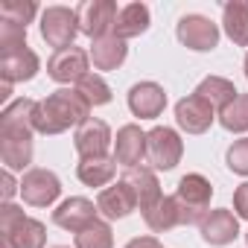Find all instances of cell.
<instances>
[{
  "instance_id": "obj_1",
  "label": "cell",
  "mask_w": 248,
  "mask_h": 248,
  "mask_svg": "<svg viewBox=\"0 0 248 248\" xmlns=\"http://www.w3.org/2000/svg\"><path fill=\"white\" fill-rule=\"evenodd\" d=\"M91 117V105L76 88H59L47 93L32 114V126L38 135H62L67 129H79Z\"/></svg>"
},
{
  "instance_id": "obj_8",
  "label": "cell",
  "mask_w": 248,
  "mask_h": 248,
  "mask_svg": "<svg viewBox=\"0 0 248 248\" xmlns=\"http://www.w3.org/2000/svg\"><path fill=\"white\" fill-rule=\"evenodd\" d=\"M175 35L193 53H210L219 47V27L204 15H184L175 27Z\"/></svg>"
},
{
  "instance_id": "obj_36",
  "label": "cell",
  "mask_w": 248,
  "mask_h": 248,
  "mask_svg": "<svg viewBox=\"0 0 248 248\" xmlns=\"http://www.w3.org/2000/svg\"><path fill=\"white\" fill-rule=\"evenodd\" d=\"M242 67H245V79H248V53H245V64Z\"/></svg>"
},
{
  "instance_id": "obj_12",
  "label": "cell",
  "mask_w": 248,
  "mask_h": 248,
  "mask_svg": "<svg viewBox=\"0 0 248 248\" xmlns=\"http://www.w3.org/2000/svg\"><path fill=\"white\" fill-rule=\"evenodd\" d=\"M96 213H99V207H96L91 199H85V196H70V199H64V202L53 210V222H56L59 228L70 231V233H79L82 228H88L91 222L99 219Z\"/></svg>"
},
{
  "instance_id": "obj_9",
  "label": "cell",
  "mask_w": 248,
  "mask_h": 248,
  "mask_svg": "<svg viewBox=\"0 0 248 248\" xmlns=\"http://www.w3.org/2000/svg\"><path fill=\"white\" fill-rule=\"evenodd\" d=\"M111 143H114L111 129H108V123L99 120V117H88L82 126L73 132V146H76L79 161H88V158H105Z\"/></svg>"
},
{
  "instance_id": "obj_32",
  "label": "cell",
  "mask_w": 248,
  "mask_h": 248,
  "mask_svg": "<svg viewBox=\"0 0 248 248\" xmlns=\"http://www.w3.org/2000/svg\"><path fill=\"white\" fill-rule=\"evenodd\" d=\"M225 164H228L231 172L248 178V138H239V140H233V143L228 146V152H225Z\"/></svg>"
},
{
  "instance_id": "obj_38",
  "label": "cell",
  "mask_w": 248,
  "mask_h": 248,
  "mask_svg": "<svg viewBox=\"0 0 248 248\" xmlns=\"http://www.w3.org/2000/svg\"><path fill=\"white\" fill-rule=\"evenodd\" d=\"M245 242H248V233H245Z\"/></svg>"
},
{
  "instance_id": "obj_11",
  "label": "cell",
  "mask_w": 248,
  "mask_h": 248,
  "mask_svg": "<svg viewBox=\"0 0 248 248\" xmlns=\"http://www.w3.org/2000/svg\"><path fill=\"white\" fill-rule=\"evenodd\" d=\"M146 158V132L138 126V123H126L123 129H117L114 138V161L126 170L140 167Z\"/></svg>"
},
{
  "instance_id": "obj_35",
  "label": "cell",
  "mask_w": 248,
  "mask_h": 248,
  "mask_svg": "<svg viewBox=\"0 0 248 248\" xmlns=\"http://www.w3.org/2000/svg\"><path fill=\"white\" fill-rule=\"evenodd\" d=\"M126 248H164V245L155 236H135V239L126 242Z\"/></svg>"
},
{
  "instance_id": "obj_27",
  "label": "cell",
  "mask_w": 248,
  "mask_h": 248,
  "mask_svg": "<svg viewBox=\"0 0 248 248\" xmlns=\"http://www.w3.org/2000/svg\"><path fill=\"white\" fill-rule=\"evenodd\" d=\"M76 248H114V231L108 225V219H96L88 228H82L73 236Z\"/></svg>"
},
{
  "instance_id": "obj_21",
  "label": "cell",
  "mask_w": 248,
  "mask_h": 248,
  "mask_svg": "<svg viewBox=\"0 0 248 248\" xmlns=\"http://www.w3.org/2000/svg\"><path fill=\"white\" fill-rule=\"evenodd\" d=\"M152 24V15H149V6L146 3H129L123 6L120 15H117V24H114V35L120 41H129V38H138L149 30Z\"/></svg>"
},
{
  "instance_id": "obj_30",
  "label": "cell",
  "mask_w": 248,
  "mask_h": 248,
  "mask_svg": "<svg viewBox=\"0 0 248 248\" xmlns=\"http://www.w3.org/2000/svg\"><path fill=\"white\" fill-rule=\"evenodd\" d=\"M38 15V6L32 0H3L0 3V21H12L18 27H27L32 24Z\"/></svg>"
},
{
  "instance_id": "obj_24",
  "label": "cell",
  "mask_w": 248,
  "mask_h": 248,
  "mask_svg": "<svg viewBox=\"0 0 248 248\" xmlns=\"http://www.w3.org/2000/svg\"><path fill=\"white\" fill-rule=\"evenodd\" d=\"M222 27L225 35L236 47H248V3L245 0H231L222 6Z\"/></svg>"
},
{
  "instance_id": "obj_4",
  "label": "cell",
  "mask_w": 248,
  "mask_h": 248,
  "mask_svg": "<svg viewBox=\"0 0 248 248\" xmlns=\"http://www.w3.org/2000/svg\"><path fill=\"white\" fill-rule=\"evenodd\" d=\"M41 38L56 47V50H67L73 47V38L79 32V12L70 6H47L41 12Z\"/></svg>"
},
{
  "instance_id": "obj_31",
  "label": "cell",
  "mask_w": 248,
  "mask_h": 248,
  "mask_svg": "<svg viewBox=\"0 0 248 248\" xmlns=\"http://www.w3.org/2000/svg\"><path fill=\"white\" fill-rule=\"evenodd\" d=\"M18 50H27V27L0 21V56H9Z\"/></svg>"
},
{
  "instance_id": "obj_26",
  "label": "cell",
  "mask_w": 248,
  "mask_h": 248,
  "mask_svg": "<svg viewBox=\"0 0 248 248\" xmlns=\"http://www.w3.org/2000/svg\"><path fill=\"white\" fill-rule=\"evenodd\" d=\"M196 93H199V96H204L216 111H222L225 105H231V102L239 96L236 85H233L231 79H225V76H204V79L199 82Z\"/></svg>"
},
{
  "instance_id": "obj_15",
  "label": "cell",
  "mask_w": 248,
  "mask_h": 248,
  "mask_svg": "<svg viewBox=\"0 0 248 248\" xmlns=\"http://www.w3.org/2000/svg\"><path fill=\"white\" fill-rule=\"evenodd\" d=\"M167 108V91L158 82H138L129 88V111L140 120H158Z\"/></svg>"
},
{
  "instance_id": "obj_25",
  "label": "cell",
  "mask_w": 248,
  "mask_h": 248,
  "mask_svg": "<svg viewBox=\"0 0 248 248\" xmlns=\"http://www.w3.org/2000/svg\"><path fill=\"white\" fill-rule=\"evenodd\" d=\"M143 222H146V228L155 231V233H167V231L178 228V225H181V210H178L175 196H164L158 204H152V207L143 213Z\"/></svg>"
},
{
  "instance_id": "obj_17",
  "label": "cell",
  "mask_w": 248,
  "mask_h": 248,
  "mask_svg": "<svg viewBox=\"0 0 248 248\" xmlns=\"http://www.w3.org/2000/svg\"><path fill=\"white\" fill-rule=\"evenodd\" d=\"M123 181L132 187V193H135V199H138L140 213H146L152 204H158V202L164 199V193H161V181H158L155 170H149V167L126 170V172H123Z\"/></svg>"
},
{
  "instance_id": "obj_7",
  "label": "cell",
  "mask_w": 248,
  "mask_h": 248,
  "mask_svg": "<svg viewBox=\"0 0 248 248\" xmlns=\"http://www.w3.org/2000/svg\"><path fill=\"white\" fill-rule=\"evenodd\" d=\"M213 120H216V108L196 91L175 102V123L187 135H204L213 126Z\"/></svg>"
},
{
  "instance_id": "obj_23",
  "label": "cell",
  "mask_w": 248,
  "mask_h": 248,
  "mask_svg": "<svg viewBox=\"0 0 248 248\" xmlns=\"http://www.w3.org/2000/svg\"><path fill=\"white\" fill-rule=\"evenodd\" d=\"M76 175L85 187H108L117 175V161L114 155H105V158H88V161H79L76 167Z\"/></svg>"
},
{
  "instance_id": "obj_13",
  "label": "cell",
  "mask_w": 248,
  "mask_h": 248,
  "mask_svg": "<svg viewBox=\"0 0 248 248\" xmlns=\"http://www.w3.org/2000/svg\"><path fill=\"white\" fill-rule=\"evenodd\" d=\"M35 99H15L0 111V135L3 138H32L35 126H32V114H35Z\"/></svg>"
},
{
  "instance_id": "obj_20",
  "label": "cell",
  "mask_w": 248,
  "mask_h": 248,
  "mask_svg": "<svg viewBox=\"0 0 248 248\" xmlns=\"http://www.w3.org/2000/svg\"><path fill=\"white\" fill-rule=\"evenodd\" d=\"M91 62L96 70H117L129 56V47L126 41H120L117 35H105V38H96L91 41V50H88Z\"/></svg>"
},
{
  "instance_id": "obj_33",
  "label": "cell",
  "mask_w": 248,
  "mask_h": 248,
  "mask_svg": "<svg viewBox=\"0 0 248 248\" xmlns=\"http://www.w3.org/2000/svg\"><path fill=\"white\" fill-rule=\"evenodd\" d=\"M233 213L239 219H248V181L233 190Z\"/></svg>"
},
{
  "instance_id": "obj_22",
  "label": "cell",
  "mask_w": 248,
  "mask_h": 248,
  "mask_svg": "<svg viewBox=\"0 0 248 248\" xmlns=\"http://www.w3.org/2000/svg\"><path fill=\"white\" fill-rule=\"evenodd\" d=\"M32 138H3L0 135V161H3V170L9 172H24L32 170Z\"/></svg>"
},
{
  "instance_id": "obj_29",
  "label": "cell",
  "mask_w": 248,
  "mask_h": 248,
  "mask_svg": "<svg viewBox=\"0 0 248 248\" xmlns=\"http://www.w3.org/2000/svg\"><path fill=\"white\" fill-rule=\"evenodd\" d=\"M76 91L85 96V102H88L91 108H99V105H108V102H111V88H108V82H105L99 73H88V76L76 85Z\"/></svg>"
},
{
  "instance_id": "obj_14",
  "label": "cell",
  "mask_w": 248,
  "mask_h": 248,
  "mask_svg": "<svg viewBox=\"0 0 248 248\" xmlns=\"http://www.w3.org/2000/svg\"><path fill=\"white\" fill-rule=\"evenodd\" d=\"M96 207H99L102 219L114 222V219H126V216H132V213L138 210V199H135L132 187L120 178L117 184H108L105 190H99Z\"/></svg>"
},
{
  "instance_id": "obj_37",
  "label": "cell",
  "mask_w": 248,
  "mask_h": 248,
  "mask_svg": "<svg viewBox=\"0 0 248 248\" xmlns=\"http://www.w3.org/2000/svg\"><path fill=\"white\" fill-rule=\"evenodd\" d=\"M53 248H70V245H53Z\"/></svg>"
},
{
  "instance_id": "obj_16",
  "label": "cell",
  "mask_w": 248,
  "mask_h": 248,
  "mask_svg": "<svg viewBox=\"0 0 248 248\" xmlns=\"http://www.w3.org/2000/svg\"><path fill=\"white\" fill-rule=\"evenodd\" d=\"M199 231H202V239H204L207 245H216V248L231 245V242L239 236V216H236L233 210H228V207L210 210V213L202 219Z\"/></svg>"
},
{
  "instance_id": "obj_19",
  "label": "cell",
  "mask_w": 248,
  "mask_h": 248,
  "mask_svg": "<svg viewBox=\"0 0 248 248\" xmlns=\"http://www.w3.org/2000/svg\"><path fill=\"white\" fill-rule=\"evenodd\" d=\"M41 70V59L27 47V50H18V53H9V56H0V76L9 85H18V82H30L35 79V73Z\"/></svg>"
},
{
  "instance_id": "obj_10",
  "label": "cell",
  "mask_w": 248,
  "mask_h": 248,
  "mask_svg": "<svg viewBox=\"0 0 248 248\" xmlns=\"http://www.w3.org/2000/svg\"><path fill=\"white\" fill-rule=\"evenodd\" d=\"M88 64H91V56L82 50V47H67V50H56L50 59H47V76L59 85H79L85 76H88Z\"/></svg>"
},
{
  "instance_id": "obj_28",
  "label": "cell",
  "mask_w": 248,
  "mask_h": 248,
  "mask_svg": "<svg viewBox=\"0 0 248 248\" xmlns=\"http://www.w3.org/2000/svg\"><path fill=\"white\" fill-rule=\"evenodd\" d=\"M219 123L225 132H233V135L248 132V93H239L231 105H225L219 111Z\"/></svg>"
},
{
  "instance_id": "obj_5",
  "label": "cell",
  "mask_w": 248,
  "mask_h": 248,
  "mask_svg": "<svg viewBox=\"0 0 248 248\" xmlns=\"http://www.w3.org/2000/svg\"><path fill=\"white\" fill-rule=\"evenodd\" d=\"M76 12H79V32H85L91 41L114 35V24L120 15L114 0H85Z\"/></svg>"
},
{
  "instance_id": "obj_2",
  "label": "cell",
  "mask_w": 248,
  "mask_h": 248,
  "mask_svg": "<svg viewBox=\"0 0 248 248\" xmlns=\"http://www.w3.org/2000/svg\"><path fill=\"white\" fill-rule=\"evenodd\" d=\"M210 199H213V184L202 172H187L175 187L181 225H202V219L210 213Z\"/></svg>"
},
{
  "instance_id": "obj_6",
  "label": "cell",
  "mask_w": 248,
  "mask_h": 248,
  "mask_svg": "<svg viewBox=\"0 0 248 248\" xmlns=\"http://www.w3.org/2000/svg\"><path fill=\"white\" fill-rule=\"evenodd\" d=\"M59 196H62V181H59L56 172L41 170V167H32V170L24 172V178H21V199L30 207H50Z\"/></svg>"
},
{
  "instance_id": "obj_34",
  "label": "cell",
  "mask_w": 248,
  "mask_h": 248,
  "mask_svg": "<svg viewBox=\"0 0 248 248\" xmlns=\"http://www.w3.org/2000/svg\"><path fill=\"white\" fill-rule=\"evenodd\" d=\"M0 184H3V190H0V196H3V204L12 202L15 193H21V181H15V175L9 170H3V175H0Z\"/></svg>"
},
{
  "instance_id": "obj_3",
  "label": "cell",
  "mask_w": 248,
  "mask_h": 248,
  "mask_svg": "<svg viewBox=\"0 0 248 248\" xmlns=\"http://www.w3.org/2000/svg\"><path fill=\"white\" fill-rule=\"evenodd\" d=\"M184 158V140L175 129L170 126H155L152 132H146V161L152 170H175Z\"/></svg>"
},
{
  "instance_id": "obj_18",
  "label": "cell",
  "mask_w": 248,
  "mask_h": 248,
  "mask_svg": "<svg viewBox=\"0 0 248 248\" xmlns=\"http://www.w3.org/2000/svg\"><path fill=\"white\" fill-rule=\"evenodd\" d=\"M44 245H47V228L32 216H24L9 231H0V248H44Z\"/></svg>"
}]
</instances>
